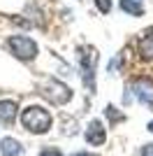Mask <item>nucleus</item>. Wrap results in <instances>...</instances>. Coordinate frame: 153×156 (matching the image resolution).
I'll return each mask as SVG.
<instances>
[{
  "mask_svg": "<svg viewBox=\"0 0 153 156\" xmlns=\"http://www.w3.org/2000/svg\"><path fill=\"white\" fill-rule=\"evenodd\" d=\"M19 121L28 133L32 135H44L53 126V117L44 105H28L19 112Z\"/></svg>",
  "mask_w": 153,
  "mask_h": 156,
  "instance_id": "1",
  "label": "nucleus"
},
{
  "mask_svg": "<svg viewBox=\"0 0 153 156\" xmlns=\"http://www.w3.org/2000/svg\"><path fill=\"white\" fill-rule=\"evenodd\" d=\"M76 63H79V75H81L83 86L90 93H95V68H97V49L90 44L76 47Z\"/></svg>",
  "mask_w": 153,
  "mask_h": 156,
  "instance_id": "2",
  "label": "nucleus"
},
{
  "mask_svg": "<svg viewBox=\"0 0 153 156\" xmlns=\"http://www.w3.org/2000/svg\"><path fill=\"white\" fill-rule=\"evenodd\" d=\"M5 47H7V51L12 54L16 61H21V63H30V61L37 58V54H39V44L30 37V35H23V33L9 35L7 42H5Z\"/></svg>",
  "mask_w": 153,
  "mask_h": 156,
  "instance_id": "3",
  "label": "nucleus"
},
{
  "mask_svg": "<svg viewBox=\"0 0 153 156\" xmlns=\"http://www.w3.org/2000/svg\"><path fill=\"white\" fill-rule=\"evenodd\" d=\"M37 91L42 98H46L51 105H56V107H60V105H67L72 100V89L65 82H60V79L56 77H46L44 82H39L37 84Z\"/></svg>",
  "mask_w": 153,
  "mask_h": 156,
  "instance_id": "4",
  "label": "nucleus"
},
{
  "mask_svg": "<svg viewBox=\"0 0 153 156\" xmlns=\"http://www.w3.org/2000/svg\"><path fill=\"white\" fill-rule=\"evenodd\" d=\"M130 89L134 93V100L153 112V79L151 77H137V79H132Z\"/></svg>",
  "mask_w": 153,
  "mask_h": 156,
  "instance_id": "5",
  "label": "nucleus"
},
{
  "mask_svg": "<svg viewBox=\"0 0 153 156\" xmlns=\"http://www.w3.org/2000/svg\"><path fill=\"white\" fill-rule=\"evenodd\" d=\"M83 137H86V142H88L90 147H102V144L107 142V128H104V124H102L100 119H93V121L86 126Z\"/></svg>",
  "mask_w": 153,
  "mask_h": 156,
  "instance_id": "6",
  "label": "nucleus"
},
{
  "mask_svg": "<svg viewBox=\"0 0 153 156\" xmlns=\"http://www.w3.org/2000/svg\"><path fill=\"white\" fill-rule=\"evenodd\" d=\"M137 54L141 61H153V28L141 33V37L137 40Z\"/></svg>",
  "mask_w": 153,
  "mask_h": 156,
  "instance_id": "7",
  "label": "nucleus"
},
{
  "mask_svg": "<svg viewBox=\"0 0 153 156\" xmlns=\"http://www.w3.org/2000/svg\"><path fill=\"white\" fill-rule=\"evenodd\" d=\"M19 117V105L12 98H2L0 100V121L2 124H14Z\"/></svg>",
  "mask_w": 153,
  "mask_h": 156,
  "instance_id": "8",
  "label": "nucleus"
},
{
  "mask_svg": "<svg viewBox=\"0 0 153 156\" xmlns=\"http://www.w3.org/2000/svg\"><path fill=\"white\" fill-rule=\"evenodd\" d=\"M0 154L2 156H23L25 147L16 137H2V140H0Z\"/></svg>",
  "mask_w": 153,
  "mask_h": 156,
  "instance_id": "9",
  "label": "nucleus"
},
{
  "mask_svg": "<svg viewBox=\"0 0 153 156\" xmlns=\"http://www.w3.org/2000/svg\"><path fill=\"white\" fill-rule=\"evenodd\" d=\"M118 9L127 16H134V19H139L144 16V5H141V0H118Z\"/></svg>",
  "mask_w": 153,
  "mask_h": 156,
  "instance_id": "10",
  "label": "nucleus"
},
{
  "mask_svg": "<svg viewBox=\"0 0 153 156\" xmlns=\"http://www.w3.org/2000/svg\"><path fill=\"white\" fill-rule=\"evenodd\" d=\"M104 117L109 119V126H114V124H121L123 119H125V114L118 112V107H114V105H107L104 107Z\"/></svg>",
  "mask_w": 153,
  "mask_h": 156,
  "instance_id": "11",
  "label": "nucleus"
},
{
  "mask_svg": "<svg viewBox=\"0 0 153 156\" xmlns=\"http://www.w3.org/2000/svg\"><path fill=\"white\" fill-rule=\"evenodd\" d=\"M121 65H123V54H116L114 58L107 63V72L109 75H116V72L121 70Z\"/></svg>",
  "mask_w": 153,
  "mask_h": 156,
  "instance_id": "12",
  "label": "nucleus"
},
{
  "mask_svg": "<svg viewBox=\"0 0 153 156\" xmlns=\"http://www.w3.org/2000/svg\"><path fill=\"white\" fill-rule=\"evenodd\" d=\"M93 5H95V9L100 14H109L114 9V2H111V0H93Z\"/></svg>",
  "mask_w": 153,
  "mask_h": 156,
  "instance_id": "13",
  "label": "nucleus"
},
{
  "mask_svg": "<svg viewBox=\"0 0 153 156\" xmlns=\"http://www.w3.org/2000/svg\"><path fill=\"white\" fill-rule=\"evenodd\" d=\"M39 156H63V151L56 149V147H44V149L39 151Z\"/></svg>",
  "mask_w": 153,
  "mask_h": 156,
  "instance_id": "14",
  "label": "nucleus"
},
{
  "mask_svg": "<svg viewBox=\"0 0 153 156\" xmlns=\"http://www.w3.org/2000/svg\"><path fill=\"white\" fill-rule=\"evenodd\" d=\"M141 156H153V142H148V144L141 147Z\"/></svg>",
  "mask_w": 153,
  "mask_h": 156,
  "instance_id": "15",
  "label": "nucleus"
},
{
  "mask_svg": "<svg viewBox=\"0 0 153 156\" xmlns=\"http://www.w3.org/2000/svg\"><path fill=\"white\" fill-rule=\"evenodd\" d=\"M72 156H90V151H76V154H72Z\"/></svg>",
  "mask_w": 153,
  "mask_h": 156,
  "instance_id": "16",
  "label": "nucleus"
},
{
  "mask_svg": "<svg viewBox=\"0 0 153 156\" xmlns=\"http://www.w3.org/2000/svg\"><path fill=\"white\" fill-rule=\"evenodd\" d=\"M146 128H148V130L153 133V121H148V126H146Z\"/></svg>",
  "mask_w": 153,
  "mask_h": 156,
  "instance_id": "17",
  "label": "nucleus"
}]
</instances>
